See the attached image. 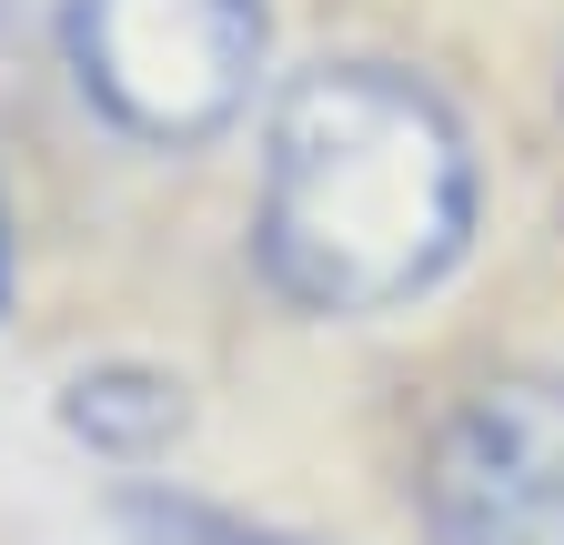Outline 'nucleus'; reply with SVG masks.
Masks as SVG:
<instances>
[{"instance_id": "obj_2", "label": "nucleus", "mask_w": 564, "mask_h": 545, "mask_svg": "<svg viewBox=\"0 0 564 545\" xmlns=\"http://www.w3.org/2000/svg\"><path fill=\"white\" fill-rule=\"evenodd\" d=\"M70 82L131 142H212L262 72V0H70Z\"/></svg>"}, {"instance_id": "obj_5", "label": "nucleus", "mask_w": 564, "mask_h": 545, "mask_svg": "<svg viewBox=\"0 0 564 545\" xmlns=\"http://www.w3.org/2000/svg\"><path fill=\"white\" fill-rule=\"evenodd\" d=\"M121 535L131 545H303V535H282V525L232 515V505H202L182 485H131L121 495Z\"/></svg>"}, {"instance_id": "obj_3", "label": "nucleus", "mask_w": 564, "mask_h": 545, "mask_svg": "<svg viewBox=\"0 0 564 545\" xmlns=\"http://www.w3.org/2000/svg\"><path fill=\"white\" fill-rule=\"evenodd\" d=\"M423 545H564V384L494 374L423 445Z\"/></svg>"}, {"instance_id": "obj_1", "label": "nucleus", "mask_w": 564, "mask_h": 545, "mask_svg": "<svg viewBox=\"0 0 564 545\" xmlns=\"http://www.w3.org/2000/svg\"><path fill=\"white\" fill-rule=\"evenodd\" d=\"M474 233L464 121L393 61H323L272 101L252 253L303 313H393Z\"/></svg>"}, {"instance_id": "obj_6", "label": "nucleus", "mask_w": 564, "mask_h": 545, "mask_svg": "<svg viewBox=\"0 0 564 545\" xmlns=\"http://www.w3.org/2000/svg\"><path fill=\"white\" fill-rule=\"evenodd\" d=\"M0 303H11V213H0Z\"/></svg>"}, {"instance_id": "obj_4", "label": "nucleus", "mask_w": 564, "mask_h": 545, "mask_svg": "<svg viewBox=\"0 0 564 545\" xmlns=\"http://www.w3.org/2000/svg\"><path fill=\"white\" fill-rule=\"evenodd\" d=\"M182 415H192V404H182V384H172L162 364H91V374L61 384V435L91 445V455H111V464L172 455Z\"/></svg>"}]
</instances>
